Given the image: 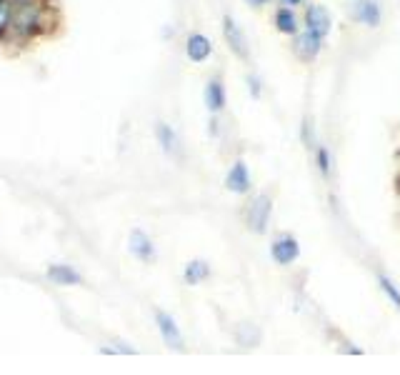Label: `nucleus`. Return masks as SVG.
I'll list each match as a JSON object with an SVG mask.
<instances>
[{"label":"nucleus","instance_id":"7ed1b4c3","mask_svg":"<svg viewBox=\"0 0 400 375\" xmlns=\"http://www.w3.org/2000/svg\"><path fill=\"white\" fill-rule=\"evenodd\" d=\"M155 323H158V330H160V335H163L166 345L175 348V350H178V348H183V335H180V328L175 326L173 315L158 310V312H155Z\"/></svg>","mask_w":400,"mask_h":375},{"label":"nucleus","instance_id":"a211bd4d","mask_svg":"<svg viewBox=\"0 0 400 375\" xmlns=\"http://www.w3.org/2000/svg\"><path fill=\"white\" fill-rule=\"evenodd\" d=\"M380 288H383V291H386V293H388V298L393 300L395 306H398V308H400V293H398V291H395V285H393V283H390V280H388V278H380Z\"/></svg>","mask_w":400,"mask_h":375},{"label":"nucleus","instance_id":"f03ea898","mask_svg":"<svg viewBox=\"0 0 400 375\" xmlns=\"http://www.w3.org/2000/svg\"><path fill=\"white\" fill-rule=\"evenodd\" d=\"M270 255H273V260H276L278 265H288L300 255V245H298L296 238L280 236L278 240H273V245H270Z\"/></svg>","mask_w":400,"mask_h":375},{"label":"nucleus","instance_id":"aec40b11","mask_svg":"<svg viewBox=\"0 0 400 375\" xmlns=\"http://www.w3.org/2000/svg\"><path fill=\"white\" fill-rule=\"evenodd\" d=\"M250 85H253V95H260V83H258V78H250Z\"/></svg>","mask_w":400,"mask_h":375},{"label":"nucleus","instance_id":"f8f14e48","mask_svg":"<svg viewBox=\"0 0 400 375\" xmlns=\"http://www.w3.org/2000/svg\"><path fill=\"white\" fill-rule=\"evenodd\" d=\"M58 23H60V18H58V10L53 5H43L41 15H38V21H35V35H50L53 30L58 28Z\"/></svg>","mask_w":400,"mask_h":375},{"label":"nucleus","instance_id":"f3484780","mask_svg":"<svg viewBox=\"0 0 400 375\" xmlns=\"http://www.w3.org/2000/svg\"><path fill=\"white\" fill-rule=\"evenodd\" d=\"M13 21V3L10 0H0V35Z\"/></svg>","mask_w":400,"mask_h":375},{"label":"nucleus","instance_id":"2eb2a0df","mask_svg":"<svg viewBox=\"0 0 400 375\" xmlns=\"http://www.w3.org/2000/svg\"><path fill=\"white\" fill-rule=\"evenodd\" d=\"M208 275H210V268H208L205 260H193V263L186 268V275H183V278H186L188 285H198V283H203Z\"/></svg>","mask_w":400,"mask_h":375},{"label":"nucleus","instance_id":"39448f33","mask_svg":"<svg viewBox=\"0 0 400 375\" xmlns=\"http://www.w3.org/2000/svg\"><path fill=\"white\" fill-rule=\"evenodd\" d=\"M223 33H225V43L230 45V50H233L238 58H248V45H245V35L241 33V28L235 25L233 18H225L223 21Z\"/></svg>","mask_w":400,"mask_h":375},{"label":"nucleus","instance_id":"423d86ee","mask_svg":"<svg viewBox=\"0 0 400 375\" xmlns=\"http://www.w3.org/2000/svg\"><path fill=\"white\" fill-rule=\"evenodd\" d=\"M186 53L193 62H203L205 58H210V53H213V43L208 41L205 35L193 33L186 43Z\"/></svg>","mask_w":400,"mask_h":375},{"label":"nucleus","instance_id":"dca6fc26","mask_svg":"<svg viewBox=\"0 0 400 375\" xmlns=\"http://www.w3.org/2000/svg\"><path fill=\"white\" fill-rule=\"evenodd\" d=\"M155 135H158L163 150H168V153H173V150H175V133H173L170 125L158 123V128H155Z\"/></svg>","mask_w":400,"mask_h":375},{"label":"nucleus","instance_id":"6e6552de","mask_svg":"<svg viewBox=\"0 0 400 375\" xmlns=\"http://www.w3.org/2000/svg\"><path fill=\"white\" fill-rule=\"evenodd\" d=\"M225 188L233 190V193H245L250 188V173H248V166L238 160L233 168H230L228 178H225Z\"/></svg>","mask_w":400,"mask_h":375},{"label":"nucleus","instance_id":"0eeeda50","mask_svg":"<svg viewBox=\"0 0 400 375\" xmlns=\"http://www.w3.org/2000/svg\"><path fill=\"white\" fill-rule=\"evenodd\" d=\"M305 23H308V30L318 33L320 38L331 33V15H328V10L320 8V5L308 8V13H305Z\"/></svg>","mask_w":400,"mask_h":375},{"label":"nucleus","instance_id":"412c9836","mask_svg":"<svg viewBox=\"0 0 400 375\" xmlns=\"http://www.w3.org/2000/svg\"><path fill=\"white\" fill-rule=\"evenodd\" d=\"M245 3H248V5H253V8H260L265 0H245Z\"/></svg>","mask_w":400,"mask_h":375},{"label":"nucleus","instance_id":"4be33fe9","mask_svg":"<svg viewBox=\"0 0 400 375\" xmlns=\"http://www.w3.org/2000/svg\"><path fill=\"white\" fill-rule=\"evenodd\" d=\"M285 5H300V3H303V0H283Z\"/></svg>","mask_w":400,"mask_h":375},{"label":"nucleus","instance_id":"9b49d317","mask_svg":"<svg viewBox=\"0 0 400 375\" xmlns=\"http://www.w3.org/2000/svg\"><path fill=\"white\" fill-rule=\"evenodd\" d=\"M48 280L56 285H80L83 278H80V273L73 271L70 265H50L48 268Z\"/></svg>","mask_w":400,"mask_h":375},{"label":"nucleus","instance_id":"20e7f679","mask_svg":"<svg viewBox=\"0 0 400 375\" xmlns=\"http://www.w3.org/2000/svg\"><path fill=\"white\" fill-rule=\"evenodd\" d=\"M293 53L300 60H313L320 53V35L313 33V30H305L303 35H298L296 43H293Z\"/></svg>","mask_w":400,"mask_h":375},{"label":"nucleus","instance_id":"1a4fd4ad","mask_svg":"<svg viewBox=\"0 0 400 375\" xmlns=\"http://www.w3.org/2000/svg\"><path fill=\"white\" fill-rule=\"evenodd\" d=\"M355 21L366 23L370 28L380 25V5L375 0H355Z\"/></svg>","mask_w":400,"mask_h":375},{"label":"nucleus","instance_id":"9d476101","mask_svg":"<svg viewBox=\"0 0 400 375\" xmlns=\"http://www.w3.org/2000/svg\"><path fill=\"white\" fill-rule=\"evenodd\" d=\"M131 253L140 260H153L155 258V248H153L151 238L145 236L143 230H133L131 233Z\"/></svg>","mask_w":400,"mask_h":375},{"label":"nucleus","instance_id":"ddd939ff","mask_svg":"<svg viewBox=\"0 0 400 375\" xmlns=\"http://www.w3.org/2000/svg\"><path fill=\"white\" fill-rule=\"evenodd\" d=\"M205 105L210 108L213 113L223 111V105H225V93H223V85L218 80H210L205 88Z\"/></svg>","mask_w":400,"mask_h":375},{"label":"nucleus","instance_id":"f257e3e1","mask_svg":"<svg viewBox=\"0 0 400 375\" xmlns=\"http://www.w3.org/2000/svg\"><path fill=\"white\" fill-rule=\"evenodd\" d=\"M248 225L253 233H265V225L270 220V198L268 195H256L248 208Z\"/></svg>","mask_w":400,"mask_h":375},{"label":"nucleus","instance_id":"4468645a","mask_svg":"<svg viewBox=\"0 0 400 375\" xmlns=\"http://www.w3.org/2000/svg\"><path fill=\"white\" fill-rule=\"evenodd\" d=\"M276 28L285 35H296L298 33V18L293 15V10L288 8H280L276 13Z\"/></svg>","mask_w":400,"mask_h":375},{"label":"nucleus","instance_id":"6ab92c4d","mask_svg":"<svg viewBox=\"0 0 400 375\" xmlns=\"http://www.w3.org/2000/svg\"><path fill=\"white\" fill-rule=\"evenodd\" d=\"M318 168H320V173H325V175H328V170H331V155H328L325 148L318 150Z\"/></svg>","mask_w":400,"mask_h":375}]
</instances>
